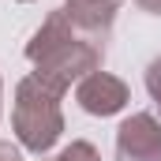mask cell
<instances>
[{
	"label": "cell",
	"mask_w": 161,
	"mask_h": 161,
	"mask_svg": "<svg viewBox=\"0 0 161 161\" xmlns=\"http://www.w3.org/2000/svg\"><path fill=\"white\" fill-rule=\"evenodd\" d=\"M146 90H150V97H154V105L161 113V56L150 60V68H146Z\"/></svg>",
	"instance_id": "cell-7"
},
{
	"label": "cell",
	"mask_w": 161,
	"mask_h": 161,
	"mask_svg": "<svg viewBox=\"0 0 161 161\" xmlns=\"http://www.w3.org/2000/svg\"><path fill=\"white\" fill-rule=\"evenodd\" d=\"M142 11H150V15H161V0H135Z\"/></svg>",
	"instance_id": "cell-9"
},
{
	"label": "cell",
	"mask_w": 161,
	"mask_h": 161,
	"mask_svg": "<svg viewBox=\"0 0 161 161\" xmlns=\"http://www.w3.org/2000/svg\"><path fill=\"white\" fill-rule=\"evenodd\" d=\"M60 11L68 15V23L79 30L82 38L105 45V41H109V30H113V23H116L120 0H68Z\"/></svg>",
	"instance_id": "cell-5"
},
{
	"label": "cell",
	"mask_w": 161,
	"mask_h": 161,
	"mask_svg": "<svg viewBox=\"0 0 161 161\" xmlns=\"http://www.w3.org/2000/svg\"><path fill=\"white\" fill-rule=\"evenodd\" d=\"M0 97H4V82H0Z\"/></svg>",
	"instance_id": "cell-10"
},
{
	"label": "cell",
	"mask_w": 161,
	"mask_h": 161,
	"mask_svg": "<svg viewBox=\"0 0 161 161\" xmlns=\"http://www.w3.org/2000/svg\"><path fill=\"white\" fill-rule=\"evenodd\" d=\"M53 161H101V154L94 150V142H86V139H75L71 146H64V150H60Z\"/></svg>",
	"instance_id": "cell-6"
},
{
	"label": "cell",
	"mask_w": 161,
	"mask_h": 161,
	"mask_svg": "<svg viewBox=\"0 0 161 161\" xmlns=\"http://www.w3.org/2000/svg\"><path fill=\"white\" fill-rule=\"evenodd\" d=\"M75 101H79L82 113H90V116H116L124 105L131 101V90H127L124 79L109 75V71H94V75H86L75 86Z\"/></svg>",
	"instance_id": "cell-4"
},
{
	"label": "cell",
	"mask_w": 161,
	"mask_h": 161,
	"mask_svg": "<svg viewBox=\"0 0 161 161\" xmlns=\"http://www.w3.org/2000/svg\"><path fill=\"white\" fill-rule=\"evenodd\" d=\"M26 60L34 64V75L49 90L64 94L71 82H82L86 75L101 71L105 45L82 38L79 30L68 23V15L56 8L38 30H34V38L26 41Z\"/></svg>",
	"instance_id": "cell-1"
},
{
	"label": "cell",
	"mask_w": 161,
	"mask_h": 161,
	"mask_svg": "<svg viewBox=\"0 0 161 161\" xmlns=\"http://www.w3.org/2000/svg\"><path fill=\"white\" fill-rule=\"evenodd\" d=\"M19 4H30V0H19Z\"/></svg>",
	"instance_id": "cell-11"
},
{
	"label": "cell",
	"mask_w": 161,
	"mask_h": 161,
	"mask_svg": "<svg viewBox=\"0 0 161 161\" xmlns=\"http://www.w3.org/2000/svg\"><path fill=\"white\" fill-rule=\"evenodd\" d=\"M11 127L23 150L49 154L56 139L64 135V113H60V94L49 90L38 75H26L15 86V105H11Z\"/></svg>",
	"instance_id": "cell-2"
},
{
	"label": "cell",
	"mask_w": 161,
	"mask_h": 161,
	"mask_svg": "<svg viewBox=\"0 0 161 161\" xmlns=\"http://www.w3.org/2000/svg\"><path fill=\"white\" fill-rule=\"evenodd\" d=\"M116 161H161V120L131 113L116 127Z\"/></svg>",
	"instance_id": "cell-3"
},
{
	"label": "cell",
	"mask_w": 161,
	"mask_h": 161,
	"mask_svg": "<svg viewBox=\"0 0 161 161\" xmlns=\"http://www.w3.org/2000/svg\"><path fill=\"white\" fill-rule=\"evenodd\" d=\"M0 161H23V154H19L11 142H0Z\"/></svg>",
	"instance_id": "cell-8"
}]
</instances>
